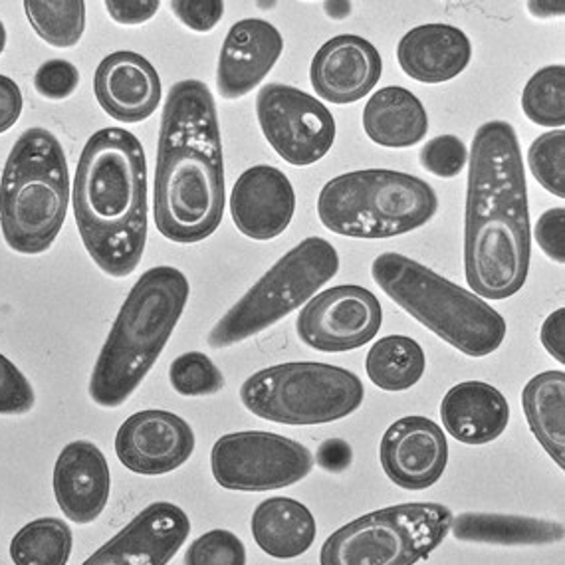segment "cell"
Here are the masks:
<instances>
[{"label":"cell","mask_w":565,"mask_h":565,"mask_svg":"<svg viewBox=\"0 0 565 565\" xmlns=\"http://www.w3.org/2000/svg\"><path fill=\"white\" fill-rule=\"evenodd\" d=\"M79 86V72L68 60H49L34 74V89L50 102L68 99Z\"/></svg>","instance_id":"obj_37"},{"label":"cell","mask_w":565,"mask_h":565,"mask_svg":"<svg viewBox=\"0 0 565 565\" xmlns=\"http://www.w3.org/2000/svg\"><path fill=\"white\" fill-rule=\"evenodd\" d=\"M371 276L411 318L468 358L492 355L507 340V320L487 300L405 254H380Z\"/></svg>","instance_id":"obj_5"},{"label":"cell","mask_w":565,"mask_h":565,"mask_svg":"<svg viewBox=\"0 0 565 565\" xmlns=\"http://www.w3.org/2000/svg\"><path fill=\"white\" fill-rule=\"evenodd\" d=\"M452 510L439 502L381 508L323 542L320 565H415L449 536Z\"/></svg>","instance_id":"obj_10"},{"label":"cell","mask_w":565,"mask_h":565,"mask_svg":"<svg viewBox=\"0 0 565 565\" xmlns=\"http://www.w3.org/2000/svg\"><path fill=\"white\" fill-rule=\"evenodd\" d=\"M72 205L89 258L111 278L136 273L147 244L146 149L124 127H104L79 156Z\"/></svg>","instance_id":"obj_3"},{"label":"cell","mask_w":565,"mask_h":565,"mask_svg":"<svg viewBox=\"0 0 565 565\" xmlns=\"http://www.w3.org/2000/svg\"><path fill=\"white\" fill-rule=\"evenodd\" d=\"M383 472L403 490H427L449 465V440L433 419L409 415L385 430L380 445Z\"/></svg>","instance_id":"obj_15"},{"label":"cell","mask_w":565,"mask_h":565,"mask_svg":"<svg viewBox=\"0 0 565 565\" xmlns=\"http://www.w3.org/2000/svg\"><path fill=\"white\" fill-rule=\"evenodd\" d=\"M452 536L458 542L492 546H544L564 540V526L552 520L465 512L452 518Z\"/></svg>","instance_id":"obj_26"},{"label":"cell","mask_w":565,"mask_h":565,"mask_svg":"<svg viewBox=\"0 0 565 565\" xmlns=\"http://www.w3.org/2000/svg\"><path fill=\"white\" fill-rule=\"evenodd\" d=\"M532 228L526 171L516 129L502 119L480 126L468 151L465 276L488 300L516 296L527 280Z\"/></svg>","instance_id":"obj_1"},{"label":"cell","mask_w":565,"mask_h":565,"mask_svg":"<svg viewBox=\"0 0 565 565\" xmlns=\"http://www.w3.org/2000/svg\"><path fill=\"white\" fill-rule=\"evenodd\" d=\"M169 381L175 393L183 397H206L225 387V375L211 358L201 351L179 355L169 367Z\"/></svg>","instance_id":"obj_32"},{"label":"cell","mask_w":565,"mask_h":565,"mask_svg":"<svg viewBox=\"0 0 565 565\" xmlns=\"http://www.w3.org/2000/svg\"><path fill=\"white\" fill-rule=\"evenodd\" d=\"M522 109L536 126L562 129L565 126V68L554 64L537 70L522 92Z\"/></svg>","instance_id":"obj_31"},{"label":"cell","mask_w":565,"mask_h":565,"mask_svg":"<svg viewBox=\"0 0 565 565\" xmlns=\"http://www.w3.org/2000/svg\"><path fill=\"white\" fill-rule=\"evenodd\" d=\"M24 12L40 39L54 49H74L86 30L82 0H26Z\"/></svg>","instance_id":"obj_30"},{"label":"cell","mask_w":565,"mask_h":565,"mask_svg":"<svg viewBox=\"0 0 565 565\" xmlns=\"http://www.w3.org/2000/svg\"><path fill=\"white\" fill-rule=\"evenodd\" d=\"M536 241L550 260L565 263V209H550L540 216L536 225Z\"/></svg>","instance_id":"obj_39"},{"label":"cell","mask_w":565,"mask_h":565,"mask_svg":"<svg viewBox=\"0 0 565 565\" xmlns=\"http://www.w3.org/2000/svg\"><path fill=\"white\" fill-rule=\"evenodd\" d=\"M363 399V383L353 371L318 361L256 371L241 387V401L254 417L292 427L345 419Z\"/></svg>","instance_id":"obj_8"},{"label":"cell","mask_w":565,"mask_h":565,"mask_svg":"<svg viewBox=\"0 0 565 565\" xmlns=\"http://www.w3.org/2000/svg\"><path fill=\"white\" fill-rule=\"evenodd\" d=\"M94 94L102 109L124 124H141L161 104V78L141 54L119 50L99 62Z\"/></svg>","instance_id":"obj_21"},{"label":"cell","mask_w":565,"mask_h":565,"mask_svg":"<svg viewBox=\"0 0 565 565\" xmlns=\"http://www.w3.org/2000/svg\"><path fill=\"white\" fill-rule=\"evenodd\" d=\"M439 196L419 177L393 169H360L333 177L318 196L328 231L350 238H393L413 233L437 215Z\"/></svg>","instance_id":"obj_7"},{"label":"cell","mask_w":565,"mask_h":565,"mask_svg":"<svg viewBox=\"0 0 565 565\" xmlns=\"http://www.w3.org/2000/svg\"><path fill=\"white\" fill-rule=\"evenodd\" d=\"M228 206L238 233L264 243L278 238L292 223L296 191L278 167L254 166L236 179Z\"/></svg>","instance_id":"obj_17"},{"label":"cell","mask_w":565,"mask_h":565,"mask_svg":"<svg viewBox=\"0 0 565 565\" xmlns=\"http://www.w3.org/2000/svg\"><path fill=\"white\" fill-rule=\"evenodd\" d=\"M383 74L380 50L355 34L333 36L316 52L310 82L320 98L350 106L365 98Z\"/></svg>","instance_id":"obj_18"},{"label":"cell","mask_w":565,"mask_h":565,"mask_svg":"<svg viewBox=\"0 0 565 565\" xmlns=\"http://www.w3.org/2000/svg\"><path fill=\"white\" fill-rule=\"evenodd\" d=\"M383 323L377 296L358 286L341 284L313 296L296 320L298 338L322 353L360 350L375 340Z\"/></svg>","instance_id":"obj_13"},{"label":"cell","mask_w":565,"mask_h":565,"mask_svg":"<svg viewBox=\"0 0 565 565\" xmlns=\"http://www.w3.org/2000/svg\"><path fill=\"white\" fill-rule=\"evenodd\" d=\"M282 34L268 20L234 22L223 42L216 66L218 94L225 99L248 96L270 74L282 56Z\"/></svg>","instance_id":"obj_19"},{"label":"cell","mask_w":565,"mask_h":565,"mask_svg":"<svg viewBox=\"0 0 565 565\" xmlns=\"http://www.w3.org/2000/svg\"><path fill=\"white\" fill-rule=\"evenodd\" d=\"M74 534L60 518H39L20 527L10 542L14 565H66L72 556Z\"/></svg>","instance_id":"obj_29"},{"label":"cell","mask_w":565,"mask_h":565,"mask_svg":"<svg viewBox=\"0 0 565 565\" xmlns=\"http://www.w3.org/2000/svg\"><path fill=\"white\" fill-rule=\"evenodd\" d=\"M527 427L557 467H565V373L544 371L522 391Z\"/></svg>","instance_id":"obj_27"},{"label":"cell","mask_w":565,"mask_h":565,"mask_svg":"<svg viewBox=\"0 0 565 565\" xmlns=\"http://www.w3.org/2000/svg\"><path fill=\"white\" fill-rule=\"evenodd\" d=\"M527 169L547 193L565 196V131L552 129L527 149Z\"/></svg>","instance_id":"obj_33"},{"label":"cell","mask_w":565,"mask_h":565,"mask_svg":"<svg viewBox=\"0 0 565 565\" xmlns=\"http://www.w3.org/2000/svg\"><path fill=\"white\" fill-rule=\"evenodd\" d=\"M254 542L276 559L300 557L313 546L318 524L310 508L288 497L263 500L250 520Z\"/></svg>","instance_id":"obj_25"},{"label":"cell","mask_w":565,"mask_h":565,"mask_svg":"<svg viewBox=\"0 0 565 565\" xmlns=\"http://www.w3.org/2000/svg\"><path fill=\"white\" fill-rule=\"evenodd\" d=\"M171 10L183 26L195 32H211L225 17L221 0H173Z\"/></svg>","instance_id":"obj_38"},{"label":"cell","mask_w":565,"mask_h":565,"mask_svg":"<svg viewBox=\"0 0 565 565\" xmlns=\"http://www.w3.org/2000/svg\"><path fill=\"white\" fill-rule=\"evenodd\" d=\"M106 9L111 20L121 26H139L156 17L157 0H108Z\"/></svg>","instance_id":"obj_40"},{"label":"cell","mask_w":565,"mask_h":565,"mask_svg":"<svg viewBox=\"0 0 565 565\" xmlns=\"http://www.w3.org/2000/svg\"><path fill=\"white\" fill-rule=\"evenodd\" d=\"M36 395L26 375L0 353V415H26L34 409Z\"/></svg>","instance_id":"obj_36"},{"label":"cell","mask_w":565,"mask_h":565,"mask_svg":"<svg viewBox=\"0 0 565 565\" xmlns=\"http://www.w3.org/2000/svg\"><path fill=\"white\" fill-rule=\"evenodd\" d=\"M312 450L268 430L223 435L211 450L218 487L238 492H268L298 484L312 472Z\"/></svg>","instance_id":"obj_11"},{"label":"cell","mask_w":565,"mask_h":565,"mask_svg":"<svg viewBox=\"0 0 565 565\" xmlns=\"http://www.w3.org/2000/svg\"><path fill=\"white\" fill-rule=\"evenodd\" d=\"M70 205L64 147L44 127L17 139L0 179V231L14 253L42 254L56 241Z\"/></svg>","instance_id":"obj_6"},{"label":"cell","mask_w":565,"mask_h":565,"mask_svg":"<svg viewBox=\"0 0 565 565\" xmlns=\"http://www.w3.org/2000/svg\"><path fill=\"white\" fill-rule=\"evenodd\" d=\"M183 565H246V546L231 530L216 527L191 542Z\"/></svg>","instance_id":"obj_34"},{"label":"cell","mask_w":565,"mask_h":565,"mask_svg":"<svg viewBox=\"0 0 565 565\" xmlns=\"http://www.w3.org/2000/svg\"><path fill=\"white\" fill-rule=\"evenodd\" d=\"M191 286L175 266L149 268L134 284L99 351L89 399L104 409L126 403L166 350L185 312Z\"/></svg>","instance_id":"obj_4"},{"label":"cell","mask_w":565,"mask_h":565,"mask_svg":"<svg viewBox=\"0 0 565 565\" xmlns=\"http://www.w3.org/2000/svg\"><path fill=\"white\" fill-rule=\"evenodd\" d=\"M472 58V44L462 30L450 24H420L397 46L399 66L420 84H445L460 76Z\"/></svg>","instance_id":"obj_22"},{"label":"cell","mask_w":565,"mask_h":565,"mask_svg":"<svg viewBox=\"0 0 565 565\" xmlns=\"http://www.w3.org/2000/svg\"><path fill=\"white\" fill-rule=\"evenodd\" d=\"M7 26H4V22L0 20V56H2V52L7 49Z\"/></svg>","instance_id":"obj_43"},{"label":"cell","mask_w":565,"mask_h":565,"mask_svg":"<svg viewBox=\"0 0 565 565\" xmlns=\"http://www.w3.org/2000/svg\"><path fill=\"white\" fill-rule=\"evenodd\" d=\"M256 117L266 141L290 166H313L335 143L332 111L303 89L266 84L256 96Z\"/></svg>","instance_id":"obj_12"},{"label":"cell","mask_w":565,"mask_h":565,"mask_svg":"<svg viewBox=\"0 0 565 565\" xmlns=\"http://www.w3.org/2000/svg\"><path fill=\"white\" fill-rule=\"evenodd\" d=\"M52 487L64 516L79 526L96 522L111 494L108 458L89 440L68 443L56 458Z\"/></svg>","instance_id":"obj_20"},{"label":"cell","mask_w":565,"mask_h":565,"mask_svg":"<svg viewBox=\"0 0 565 565\" xmlns=\"http://www.w3.org/2000/svg\"><path fill=\"white\" fill-rule=\"evenodd\" d=\"M363 129L373 143L407 149L429 134L427 109L411 89L387 86L371 96L363 109Z\"/></svg>","instance_id":"obj_24"},{"label":"cell","mask_w":565,"mask_h":565,"mask_svg":"<svg viewBox=\"0 0 565 565\" xmlns=\"http://www.w3.org/2000/svg\"><path fill=\"white\" fill-rule=\"evenodd\" d=\"M191 534V520L173 502H153L82 565H167Z\"/></svg>","instance_id":"obj_16"},{"label":"cell","mask_w":565,"mask_h":565,"mask_svg":"<svg viewBox=\"0 0 565 565\" xmlns=\"http://www.w3.org/2000/svg\"><path fill=\"white\" fill-rule=\"evenodd\" d=\"M195 445L191 425L163 409L139 411L124 420L116 435L119 462L143 477H161L183 467Z\"/></svg>","instance_id":"obj_14"},{"label":"cell","mask_w":565,"mask_h":565,"mask_svg":"<svg viewBox=\"0 0 565 565\" xmlns=\"http://www.w3.org/2000/svg\"><path fill=\"white\" fill-rule=\"evenodd\" d=\"M340 273V254L322 236L303 238L284 254L209 333L213 350L231 348L273 328L310 302Z\"/></svg>","instance_id":"obj_9"},{"label":"cell","mask_w":565,"mask_h":565,"mask_svg":"<svg viewBox=\"0 0 565 565\" xmlns=\"http://www.w3.org/2000/svg\"><path fill=\"white\" fill-rule=\"evenodd\" d=\"M24 108V98L14 79L0 74V134H7L20 119Z\"/></svg>","instance_id":"obj_41"},{"label":"cell","mask_w":565,"mask_h":565,"mask_svg":"<svg viewBox=\"0 0 565 565\" xmlns=\"http://www.w3.org/2000/svg\"><path fill=\"white\" fill-rule=\"evenodd\" d=\"M419 163L430 175L455 179L468 163V149L457 136L433 137L419 151Z\"/></svg>","instance_id":"obj_35"},{"label":"cell","mask_w":565,"mask_h":565,"mask_svg":"<svg viewBox=\"0 0 565 565\" xmlns=\"http://www.w3.org/2000/svg\"><path fill=\"white\" fill-rule=\"evenodd\" d=\"M225 159L215 98L205 82L169 89L157 143L153 213L167 241H206L225 215Z\"/></svg>","instance_id":"obj_2"},{"label":"cell","mask_w":565,"mask_h":565,"mask_svg":"<svg viewBox=\"0 0 565 565\" xmlns=\"http://www.w3.org/2000/svg\"><path fill=\"white\" fill-rule=\"evenodd\" d=\"M427 370L419 341L409 335H387L371 345L365 373L375 387L399 393L415 387Z\"/></svg>","instance_id":"obj_28"},{"label":"cell","mask_w":565,"mask_h":565,"mask_svg":"<svg viewBox=\"0 0 565 565\" xmlns=\"http://www.w3.org/2000/svg\"><path fill=\"white\" fill-rule=\"evenodd\" d=\"M440 419L452 439L480 447L504 435L510 423V405L494 385L462 381L443 397Z\"/></svg>","instance_id":"obj_23"},{"label":"cell","mask_w":565,"mask_h":565,"mask_svg":"<svg viewBox=\"0 0 565 565\" xmlns=\"http://www.w3.org/2000/svg\"><path fill=\"white\" fill-rule=\"evenodd\" d=\"M540 341L544 350L557 361L565 363V308H559L556 312L550 313L546 322L542 323L540 330Z\"/></svg>","instance_id":"obj_42"}]
</instances>
